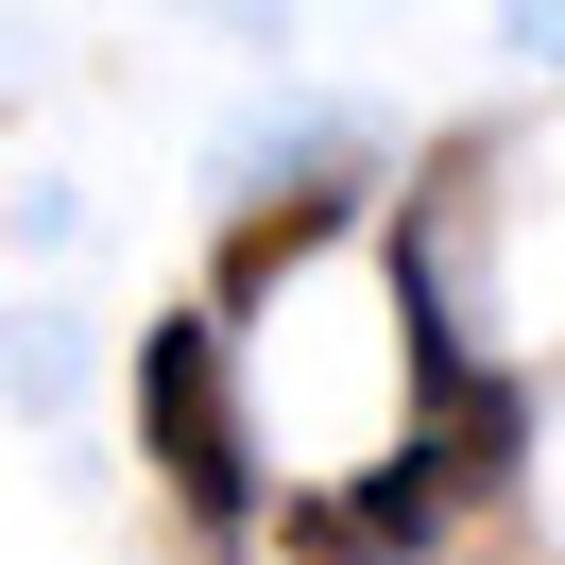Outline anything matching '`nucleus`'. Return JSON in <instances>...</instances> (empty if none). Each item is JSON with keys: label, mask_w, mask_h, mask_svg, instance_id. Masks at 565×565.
Masks as SVG:
<instances>
[{"label": "nucleus", "mask_w": 565, "mask_h": 565, "mask_svg": "<svg viewBox=\"0 0 565 565\" xmlns=\"http://www.w3.org/2000/svg\"><path fill=\"white\" fill-rule=\"evenodd\" d=\"M138 446L189 531H257V412H241V360H223L206 309H172L138 343Z\"/></svg>", "instance_id": "f257e3e1"}, {"label": "nucleus", "mask_w": 565, "mask_h": 565, "mask_svg": "<svg viewBox=\"0 0 565 565\" xmlns=\"http://www.w3.org/2000/svg\"><path fill=\"white\" fill-rule=\"evenodd\" d=\"M446 462L428 446H394V462H360L343 497H291V565H412V548H446Z\"/></svg>", "instance_id": "f03ea898"}, {"label": "nucleus", "mask_w": 565, "mask_h": 565, "mask_svg": "<svg viewBox=\"0 0 565 565\" xmlns=\"http://www.w3.org/2000/svg\"><path fill=\"white\" fill-rule=\"evenodd\" d=\"M326 241H343V172H309V189H275V206H241V223H223V275H206V326L257 309L275 275H309Z\"/></svg>", "instance_id": "7ed1b4c3"}]
</instances>
